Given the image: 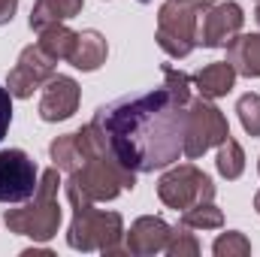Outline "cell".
<instances>
[{"instance_id": "obj_1", "label": "cell", "mask_w": 260, "mask_h": 257, "mask_svg": "<svg viewBox=\"0 0 260 257\" xmlns=\"http://www.w3.org/2000/svg\"><path fill=\"white\" fill-rule=\"evenodd\" d=\"M191 100H182L167 85L127 94L106 103L91 118L103 130L112 154L130 173H154L173 167L185 154V112Z\"/></svg>"}, {"instance_id": "obj_2", "label": "cell", "mask_w": 260, "mask_h": 257, "mask_svg": "<svg viewBox=\"0 0 260 257\" xmlns=\"http://www.w3.org/2000/svg\"><path fill=\"white\" fill-rule=\"evenodd\" d=\"M67 197L73 206V221L67 230V245L73 251H100V254H127L124 239V218L118 212H100L94 209V200H88L73 182H67Z\"/></svg>"}, {"instance_id": "obj_3", "label": "cell", "mask_w": 260, "mask_h": 257, "mask_svg": "<svg viewBox=\"0 0 260 257\" xmlns=\"http://www.w3.org/2000/svg\"><path fill=\"white\" fill-rule=\"evenodd\" d=\"M58 185H61L58 167L46 170L40 176L37 194L30 200H24L21 209H6L3 224L9 227V233L27 236L34 242H49L52 236H58V227H61V218H64L61 203H58Z\"/></svg>"}, {"instance_id": "obj_4", "label": "cell", "mask_w": 260, "mask_h": 257, "mask_svg": "<svg viewBox=\"0 0 260 257\" xmlns=\"http://www.w3.org/2000/svg\"><path fill=\"white\" fill-rule=\"evenodd\" d=\"M67 182H73L88 200L106 203V200H115L121 191H133L136 173L121 167L118 157H112V154H91L76 173H70Z\"/></svg>"}, {"instance_id": "obj_5", "label": "cell", "mask_w": 260, "mask_h": 257, "mask_svg": "<svg viewBox=\"0 0 260 257\" xmlns=\"http://www.w3.org/2000/svg\"><path fill=\"white\" fill-rule=\"evenodd\" d=\"M230 136V124L224 112L206 100V97H191L188 112H185V157H203L209 148L221 145Z\"/></svg>"}, {"instance_id": "obj_6", "label": "cell", "mask_w": 260, "mask_h": 257, "mask_svg": "<svg viewBox=\"0 0 260 257\" xmlns=\"http://www.w3.org/2000/svg\"><path fill=\"white\" fill-rule=\"evenodd\" d=\"M157 197L164 206L170 209H191L197 203H209L215 200V182L197 170L194 164H173L160 179H157Z\"/></svg>"}, {"instance_id": "obj_7", "label": "cell", "mask_w": 260, "mask_h": 257, "mask_svg": "<svg viewBox=\"0 0 260 257\" xmlns=\"http://www.w3.org/2000/svg\"><path fill=\"white\" fill-rule=\"evenodd\" d=\"M197 12L194 6L188 3H176V0H167L160 9H157V46L170 55V58H188L197 49Z\"/></svg>"}, {"instance_id": "obj_8", "label": "cell", "mask_w": 260, "mask_h": 257, "mask_svg": "<svg viewBox=\"0 0 260 257\" xmlns=\"http://www.w3.org/2000/svg\"><path fill=\"white\" fill-rule=\"evenodd\" d=\"M40 170L34 157L21 148L0 151V203H24L37 194Z\"/></svg>"}, {"instance_id": "obj_9", "label": "cell", "mask_w": 260, "mask_h": 257, "mask_svg": "<svg viewBox=\"0 0 260 257\" xmlns=\"http://www.w3.org/2000/svg\"><path fill=\"white\" fill-rule=\"evenodd\" d=\"M245 12L233 0H218L209 9H203V21L197 27V46L203 49H227L242 34Z\"/></svg>"}, {"instance_id": "obj_10", "label": "cell", "mask_w": 260, "mask_h": 257, "mask_svg": "<svg viewBox=\"0 0 260 257\" xmlns=\"http://www.w3.org/2000/svg\"><path fill=\"white\" fill-rule=\"evenodd\" d=\"M55 67H58V61L49 58V55L40 49V43L21 49V55H18L15 67L6 73V88H9V94H12L15 100H27V97H34V91L43 88V85L55 76Z\"/></svg>"}, {"instance_id": "obj_11", "label": "cell", "mask_w": 260, "mask_h": 257, "mask_svg": "<svg viewBox=\"0 0 260 257\" xmlns=\"http://www.w3.org/2000/svg\"><path fill=\"white\" fill-rule=\"evenodd\" d=\"M79 100H82V88L73 76L64 73H55L46 85H43V97H40V118L49 121V124H58L67 121L76 109H79Z\"/></svg>"}, {"instance_id": "obj_12", "label": "cell", "mask_w": 260, "mask_h": 257, "mask_svg": "<svg viewBox=\"0 0 260 257\" xmlns=\"http://www.w3.org/2000/svg\"><path fill=\"white\" fill-rule=\"evenodd\" d=\"M170 224L157 215H142L130 224V230H124V245L127 254L136 257H148V254H160L167 251V239H170Z\"/></svg>"}, {"instance_id": "obj_13", "label": "cell", "mask_w": 260, "mask_h": 257, "mask_svg": "<svg viewBox=\"0 0 260 257\" xmlns=\"http://www.w3.org/2000/svg\"><path fill=\"white\" fill-rule=\"evenodd\" d=\"M194 88L200 91V97L206 100H218V97H227L236 85V70L230 61H215V64H206L203 70H197L191 76Z\"/></svg>"}, {"instance_id": "obj_14", "label": "cell", "mask_w": 260, "mask_h": 257, "mask_svg": "<svg viewBox=\"0 0 260 257\" xmlns=\"http://www.w3.org/2000/svg\"><path fill=\"white\" fill-rule=\"evenodd\" d=\"M106 55H109V46H106V37L100 30H82L79 40H76V49L73 55L67 58L70 64L82 73H94L106 64Z\"/></svg>"}, {"instance_id": "obj_15", "label": "cell", "mask_w": 260, "mask_h": 257, "mask_svg": "<svg viewBox=\"0 0 260 257\" xmlns=\"http://www.w3.org/2000/svg\"><path fill=\"white\" fill-rule=\"evenodd\" d=\"M227 61L233 64L236 76L260 79V34H239L227 46Z\"/></svg>"}, {"instance_id": "obj_16", "label": "cell", "mask_w": 260, "mask_h": 257, "mask_svg": "<svg viewBox=\"0 0 260 257\" xmlns=\"http://www.w3.org/2000/svg\"><path fill=\"white\" fill-rule=\"evenodd\" d=\"M85 0H37L34 9H30V30H46L52 24H61L70 21L82 12Z\"/></svg>"}, {"instance_id": "obj_17", "label": "cell", "mask_w": 260, "mask_h": 257, "mask_svg": "<svg viewBox=\"0 0 260 257\" xmlns=\"http://www.w3.org/2000/svg\"><path fill=\"white\" fill-rule=\"evenodd\" d=\"M49 154H52L55 167L64 170V173H76V170L88 160V151H85V145H82L79 130H76V133H64V136H58V139L49 145Z\"/></svg>"}, {"instance_id": "obj_18", "label": "cell", "mask_w": 260, "mask_h": 257, "mask_svg": "<svg viewBox=\"0 0 260 257\" xmlns=\"http://www.w3.org/2000/svg\"><path fill=\"white\" fill-rule=\"evenodd\" d=\"M76 40H79V34L70 30L64 21H61V24H52V27H46V30H40V49H43L49 58H55V61H67V58L73 55Z\"/></svg>"}, {"instance_id": "obj_19", "label": "cell", "mask_w": 260, "mask_h": 257, "mask_svg": "<svg viewBox=\"0 0 260 257\" xmlns=\"http://www.w3.org/2000/svg\"><path fill=\"white\" fill-rule=\"evenodd\" d=\"M215 170H218V176H224L227 182H233V179H239V176L245 173V151H242V145H239L233 136H227V139L218 145Z\"/></svg>"}, {"instance_id": "obj_20", "label": "cell", "mask_w": 260, "mask_h": 257, "mask_svg": "<svg viewBox=\"0 0 260 257\" xmlns=\"http://www.w3.org/2000/svg\"><path fill=\"white\" fill-rule=\"evenodd\" d=\"M182 224H188L191 230H218V227H224V212L212 200L197 203V206L182 212Z\"/></svg>"}, {"instance_id": "obj_21", "label": "cell", "mask_w": 260, "mask_h": 257, "mask_svg": "<svg viewBox=\"0 0 260 257\" xmlns=\"http://www.w3.org/2000/svg\"><path fill=\"white\" fill-rule=\"evenodd\" d=\"M167 254L170 257H197L200 254V242L191 233L188 224H176L170 230V239H167Z\"/></svg>"}, {"instance_id": "obj_22", "label": "cell", "mask_w": 260, "mask_h": 257, "mask_svg": "<svg viewBox=\"0 0 260 257\" xmlns=\"http://www.w3.org/2000/svg\"><path fill=\"white\" fill-rule=\"evenodd\" d=\"M212 254L215 257H248L251 254V242H248L245 233H239V230H227V233H221V236L215 239Z\"/></svg>"}, {"instance_id": "obj_23", "label": "cell", "mask_w": 260, "mask_h": 257, "mask_svg": "<svg viewBox=\"0 0 260 257\" xmlns=\"http://www.w3.org/2000/svg\"><path fill=\"white\" fill-rule=\"evenodd\" d=\"M236 112L239 121L248 136H260V94H242L236 100Z\"/></svg>"}, {"instance_id": "obj_24", "label": "cell", "mask_w": 260, "mask_h": 257, "mask_svg": "<svg viewBox=\"0 0 260 257\" xmlns=\"http://www.w3.org/2000/svg\"><path fill=\"white\" fill-rule=\"evenodd\" d=\"M164 85L173 91V94H179L182 100H191V88H194V82H191V76L188 73H182V70H176V67H164Z\"/></svg>"}, {"instance_id": "obj_25", "label": "cell", "mask_w": 260, "mask_h": 257, "mask_svg": "<svg viewBox=\"0 0 260 257\" xmlns=\"http://www.w3.org/2000/svg\"><path fill=\"white\" fill-rule=\"evenodd\" d=\"M9 124H12V94L9 88H0V139L6 136Z\"/></svg>"}, {"instance_id": "obj_26", "label": "cell", "mask_w": 260, "mask_h": 257, "mask_svg": "<svg viewBox=\"0 0 260 257\" xmlns=\"http://www.w3.org/2000/svg\"><path fill=\"white\" fill-rule=\"evenodd\" d=\"M15 9H18V0H0V27L15 18Z\"/></svg>"}, {"instance_id": "obj_27", "label": "cell", "mask_w": 260, "mask_h": 257, "mask_svg": "<svg viewBox=\"0 0 260 257\" xmlns=\"http://www.w3.org/2000/svg\"><path fill=\"white\" fill-rule=\"evenodd\" d=\"M176 3H188V6H194L197 12H203V9H209L212 3H218V0H176Z\"/></svg>"}, {"instance_id": "obj_28", "label": "cell", "mask_w": 260, "mask_h": 257, "mask_svg": "<svg viewBox=\"0 0 260 257\" xmlns=\"http://www.w3.org/2000/svg\"><path fill=\"white\" fill-rule=\"evenodd\" d=\"M254 212H257V215H260V191L254 194Z\"/></svg>"}, {"instance_id": "obj_29", "label": "cell", "mask_w": 260, "mask_h": 257, "mask_svg": "<svg viewBox=\"0 0 260 257\" xmlns=\"http://www.w3.org/2000/svg\"><path fill=\"white\" fill-rule=\"evenodd\" d=\"M254 18H257V24H260V0H257V9H254Z\"/></svg>"}, {"instance_id": "obj_30", "label": "cell", "mask_w": 260, "mask_h": 257, "mask_svg": "<svg viewBox=\"0 0 260 257\" xmlns=\"http://www.w3.org/2000/svg\"><path fill=\"white\" fill-rule=\"evenodd\" d=\"M142 3H148V0H142Z\"/></svg>"}, {"instance_id": "obj_31", "label": "cell", "mask_w": 260, "mask_h": 257, "mask_svg": "<svg viewBox=\"0 0 260 257\" xmlns=\"http://www.w3.org/2000/svg\"><path fill=\"white\" fill-rule=\"evenodd\" d=\"M257 170H260V164H257Z\"/></svg>"}]
</instances>
